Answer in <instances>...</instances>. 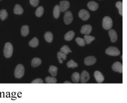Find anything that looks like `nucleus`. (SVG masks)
Segmentation results:
<instances>
[{
  "mask_svg": "<svg viewBox=\"0 0 127 103\" xmlns=\"http://www.w3.org/2000/svg\"><path fill=\"white\" fill-rule=\"evenodd\" d=\"M8 17V12L5 9H2L0 10V19L2 21H4Z\"/></svg>",
  "mask_w": 127,
  "mask_h": 103,
  "instance_id": "nucleus-25",
  "label": "nucleus"
},
{
  "mask_svg": "<svg viewBox=\"0 0 127 103\" xmlns=\"http://www.w3.org/2000/svg\"><path fill=\"white\" fill-rule=\"evenodd\" d=\"M84 39H85V41L86 44H90L92 41H94L95 40V37L94 36H90L89 34H85V36H84Z\"/></svg>",
  "mask_w": 127,
  "mask_h": 103,
  "instance_id": "nucleus-26",
  "label": "nucleus"
},
{
  "mask_svg": "<svg viewBox=\"0 0 127 103\" xmlns=\"http://www.w3.org/2000/svg\"><path fill=\"white\" fill-rule=\"evenodd\" d=\"M57 56H58V60H59V62L60 64H63V60H66V54H64L61 51L58 52V54H57Z\"/></svg>",
  "mask_w": 127,
  "mask_h": 103,
  "instance_id": "nucleus-18",
  "label": "nucleus"
},
{
  "mask_svg": "<svg viewBox=\"0 0 127 103\" xmlns=\"http://www.w3.org/2000/svg\"><path fill=\"white\" fill-rule=\"evenodd\" d=\"M25 74V68L22 64H18L14 71V76L17 79H21Z\"/></svg>",
  "mask_w": 127,
  "mask_h": 103,
  "instance_id": "nucleus-3",
  "label": "nucleus"
},
{
  "mask_svg": "<svg viewBox=\"0 0 127 103\" xmlns=\"http://www.w3.org/2000/svg\"><path fill=\"white\" fill-rule=\"evenodd\" d=\"M112 69L115 72H118L119 73H123V64L119 62H116L112 66Z\"/></svg>",
  "mask_w": 127,
  "mask_h": 103,
  "instance_id": "nucleus-7",
  "label": "nucleus"
},
{
  "mask_svg": "<svg viewBox=\"0 0 127 103\" xmlns=\"http://www.w3.org/2000/svg\"><path fill=\"white\" fill-rule=\"evenodd\" d=\"M60 6L61 12H64L69 8L70 3L68 1H61L60 3Z\"/></svg>",
  "mask_w": 127,
  "mask_h": 103,
  "instance_id": "nucleus-11",
  "label": "nucleus"
},
{
  "mask_svg": "<svg viewBox=\"0 0 127 103\" xmlns=\"http://www.w3.org/2000/svg\"><path fill=\"white\" fill-rule=\"evenodd\" d=\"M64 83H70V82L69 81H65V82H64Z\"/></svg>",
  "mask_w": 127,
  "mask_h": 103,
  "instance_id": "nucleus-35",
  "label": "nucleus"
},
{
  "mask_svg": "<svg viewBox=\"0 0 127 103\" xmlns=\"http://www.w3.org/2000/svg\"><path fill=\"white\" fill-rule=\"evenodd\" d=\"M66 65H67V67L68 68H77V66H78V64L76 62H75L73 60H69L67 62Z\"/></svg>",
  "mask_w": 127,
  "mask_h": 103,
  "instance_id": "nucleus-28",
  "label": "nucleus"
},
{
  "mask_svg": "<svg viewBox=\"0 0 127 103\" xmlns=\"http://www.w3.org/2000/svg\"><path fill=\"white\" fill-rule=\"evenodd\" d=\"M90 79V75L87 71L84 70L80 75V81L81 83H86Z\"/></svg>",
  "mask_w": 127,
  "mask_h": 103,
  "instance_id": "nucleus-9",
  "label": "nucleus"
},
{
  "mask_svg": "<svg viewBox=\"0 0 127 103\" xmlns=\"http://www.w3.org/2000/svg\"><path fill=\"white\" fill-rule=\"evenodd\" d=\"M71 79L74 83H77L80 80V75L79 73L74 72L71 76Z\"/></svg>",
  "mask_w": 127,
  "mask_h": 103,
  "instance_id": "nucleus-24",
  "label": "nucleus"
},
{
  "mask_svg": "<svg viewBox=\"0 0 127 103\" xmlns=\"http://www.w3.org/2000/svg\"><path fill=\"white\" fill-rule=\"evenodd\" d=\"M29 45L32 47H36L39 45V40L37 38L34 37L29 42Z\"/></svg>",
  "mask_w": 127,
  "mask_h": 103,
  "instance_id": "nucleus-23",
  "label": "nucleus"
},
{
  "mask_svg": "<svg viewBox=\"0 0 127 103\" xmlns=\"http://www.w3.org/2000/svg\"><path fill=\"white\" fill-rule=\"evenodd\" d=\"M44 38H45V40L47 41L48 43H51L53 40V34L50 31L46 32L44 34Z\"/></svg>",
  "mask_w": 127,
  "mask_h": 103,
  "instance_id": "nucleus-17",
  "label": "nucleus"
},
{
  "mask_svg": "<svg viewBox=\"0 0 127 103\" xmlns=\"http://www.w3.org/2000/svg\"><path fill=\"white\" fill-rule=\"evenodd\" d=\"M78 16L83 21H87V19H89L90 18V13L89 12V11H87V10L81 9L79 10Z\"/></svg>",
  "mask_w": 127,
  "mask_h": 103,
  "instance_id": "nucleus-6",
  "label": "nucleus"
},
{
  "mask_svg": "<svg viewBox=\"0 0 127 103\" xmlns=\"http://www.w3.org/2000/svg\"><path fill=\"white\" fill-rule=\"evenodd\" d=\"M14 13L16 14H21L23 13V9L22 6L19 4H16L14 8Z\"/></svg>",
  "mask_w": 127,
  "mask_h": 103,
  "instance_id": "nucleus-19",
  "label": "nucleus"
},
{
  "mask_svg": "<svg viewBox=\"0 0 127 103\" xmlns=\"http://www.w3.org/2000/svg\"><path fill=\"white\" fill-rule=\"evenodd\" d=\"M102 25H103V29H105V30H110V29L112 27V19L109 16H105L103 19Z\"/></svg>",
  "mask_w": 127,
  "mask_h": 103,
  "instance_id": "nucleus-2",
  "label": "nucleus"
},
{
  "mask_svg": "<svg viewBox=\"0 0 127 103\" xmlns=\"http://www.w3.org/2000/svg\"><path fill=\"white\" fill-rule=\"evenodd\" d=\"M13 53V46L10 42H6L3 49V54L5 58H10Z\"/></svg>",
  "mask_w": 127,
  "mask_h": 103,
  "instance_id": "nucleus-1",
  "label": "nucleus"
},
{
  "mask_svg": "<svg viewBox=\"0 0 127 103\" xmlns=\"http://www.w3.org/2000/svg\"><path fill=\"white\" fill-rule=\"evenodd\" d=\"M39 2V0H30V3L32 6L34 7H36L37 6Z\"/></svg>",
  "mask_w": 127,
  "mask_h": 103,
  "instance_id": "nucleus-33",
  "label": "nucleus"
},
{
  "mask_svg": "<svg viewBox=\"0 0 127 103\" xmlns=\"http://www.w3.org/2000/svg\"><path fill=\"white\" fill-rule=\"evenodd\" d=\"M108 34H109V36L110 38V40L112 43H114L117 41L118 40V34H117V32L114 29H111L108 31Z\"/></svg>",
  "mask_w": 127,
  "mask_h": 103,
  "instance_id": "nucleus-13",
  "label": "nucleus"
},
{
  "mask_svg": "<svg viewBox=\"0 0 127 103\" xmlns=\"http://www.w3.org/2000/svg\"><path fill=\"white\" fill-rule=\"evenodd\" d=\"M76 42L79 46H85L86 44V42L85 41V39H83L81 38H79V37H77L76 38Z\"/></svg>",
  "mask_w": 127,
  "mask_h": 103,
  "instance_id": "nucleus-31",
  "label": "nucleus"
},
{
  "mask_svg": "<svg viewBox=\"0 0 127 103\" xmlns=\"http://www.w3.org/2000/svg\"><path fill=\"white\" fill-rule=\"evenodd\" d=\"M0 1H1V0H0Z\"/></svg>",
  "mask_w": 127,
  "mask_h": 103,
  "instance_id": "nucleus-36",
  "label": "nucleus"
},
{
  "mask_svg": "<svg viewBox=\"0 0 127 103\" xmlns=\"http://www.w3.org/2000/svg\"><path fill=\"white\" fill-rule=\"evenodd\" d=\"M44 12V8L42 6H39L38 8L36 9L35 10V16H37V17H41L42 16V15L43 14Z\"/></svg>",
  "mask_w": 127,
  "mask_h": 103,
  "instance_id": "nucleus-27",
  "label": "nucleus"
},
{
  "mask_svg": "<svg viewBox=\"0 0 127 103\" xmlns=\"http://www.w3.org/2000/svg\"><path fill=\"white\" fill-rule=\"evenodd\" d=\"M105 53L106 55H110V56H116L120 55V51L117 47L110 46V47L106 49V51H105Z\"/></svg>",
  "mask_w": 127,
  "mask_h": 103,
  "instance_id": "nucleus-4",
  "label": "nucleus"
},
{
  "mask_svg": "<svg viewBox=\"0 0 127 103\" xmlns=\"http://www.w3.org/2000/svg\"><path fill=\"white\" fill-rule=\"evenodd\" d=\"M61 51L62 52V53H64V54H66V55H67L68 53H72V50H71L69 48V47L66 45H63V47H61Z\"/></svg>",
  "mask_w": 127,
  "mask_h": 103,
  "instance_id": "nucleus-29",
  "label": "nucleus"
},
{
  "mask_svg": "<svg viewBox=\"0 0 127 103\" xmlns=\"http://www.w3.org/2000/svg\"><path fill=\"white\" fill-rule=\"evenodd\" d=\"M64 22L66 25L70 24L72 21H73V16L72 14L70 11L68 10L66 12L64 13Z\"/></svg>",
  "mask_w": 127,
  "mask_h": 103,
  "instance_id": "nucleus-5",
  "label": "nucleus"
},
{
  "mask_svg": "<svg viewBox=\"0 0 127 103\" xmlns=\"http://www.w3.org/2000/svg\"><path fill=\"white\" fill-rule=\"evenodd\" d=\"M96 62V58L93 56H87L85 58L84 63L86 66H92Z\"/></svg>",
  "mask_w": 127,
  "mask_h": 103,
  "instance_id": "nucleus-8",
  "label": "nucleus"
},
{
  "mask_svg": "<svg viewBox=\"0 0 127 103\" xmlns=\"http://www.w3.org/2000/svg\"><path fill=\"white\" fill-rule=\"evenodd\" d=\"M48 73L51 75L52 77H56L58 73V68L54 66H50L48 69Z\"/></svg>",
  "mask_w": 127,
  "mask_h": 103,
  "instance_id": "nucleus-21",
  "label": "nucleus"
},
{
  "mask_svg": "<svg viewBox=\"0 0 127 103\" xmlns=\"http://www.w3.org/2000/svg\"><path fill=\"white\" fill-rule=\"evenodd\" d=\"M29 33V27L28 25H23L21 29V34L23 36H27Z\"/></svg>",
  "mask_w": 127,
  "mask_h": 103,
  "instance_id": "nucleus-22",
  "label": "nucleus"
},
{
  "mask_svg": "<svg viewBox=\"0 0 127 103\" xmlns=\"http://www.w3.org/2000/svg\"><path fill=\"white\" fill-rule=\"evenodd\" d=\"M31 83H32V84H34V83H43V81L41 79H37L32 81Z\"/></svg>",
  "mask_w": 127,
  "mask_h": 103,
  "instance_id": "nucleus-34",
  "label": "nucleus"
},
{
  "mask_svg": "<svg viewBox=\"0 0 127 103\" xmlns=\"http://www.w3.org/2000/svg\"><path fill=\"white\" fill-rule=\"evenodd\" d=\"M75 35V32L73 31H70L64 35V40L66 41H71Z\"/></svg>",
  "mask_w": 127,
  "mask_h": 103,
  "instance_id": "nucleus-20",
  "label": "nucleus"
},
{
  "mask_svg": "<svg viewBox=\"0 0 127 103\" xmlns=\"http://www.w3.org/2000/svg\"><path fill=\"white\" fill-rule=\"evenodd\" d=\"M57 79L56 78L51 77H47L45 78V82L47 83H56Z\"/></svg>",
  "mask_w": 127,
  "mask_h": 103,
  "instance_id": "nucleus-32",
  "label": "nucleus"
},
{
  "mask_svg": "<svg viewBox=\"0 0 127 103\" xmlns=\"http://www.w3.org/2000/svg\"><path fill=\"white\" fill-rule=\"evenodd\" d=\"M94 75L95 81L98 82V83H101V82H103V81H104V80H105L104 76H103V75L102 74L100 71H95V72H94Z\"/></svg>",
  "mask_w": 127,
  "mask_h": 103,
  "instance_id": "nucleus-10",
  "label": "nucleus"
},
{
  "mask_svg": "<svg viewBox=\"0 0 127 103\" xmlns=\"http://www.w3.org/2000/svg\"><path fill=\"white\" fill-rule=\"evenodd\" d=\"M60 12H61V9H60V5H55L53 10V16L55 18L58 19L60 16Z\"/></svg>",
  "mask_w": 127,
  "mask_h": 103,
  "instance_id": "nucleus-16",
  "label": "nucleus"
},
{
  "mask_svg": "<svg viewBox=\"0 0 127 103\" xmlns=\"http://www.w3.org/2000/svg\"><path fill=\"white\" fill-rule=\"evenodd\" d=\"M87 6L88 8L92 10V11H95L99 7V5L97 4V3H96L95 1H90L87 3Z\"/></svg>",
  "mask_w": 127,
  "mask_h": 103,
  "instance_id": "nucleus-14",
  "label": "nucleus"
},
{
  "mask_svg": "<svg viewBox=\"0 0 127 103\" xmlns=\"http://www.w3.org/2000/svg\"><path fill=\"white\" fill-rule=\"evenodd\" d=\"M92 26L90 25H85L81 29V33L83 34H89L92 31Z\"/></svg>",
  "mask_w": 127,
  "mask_h": 103,
  "instance_id": "nucleus-12",
  "label": "nucleus"
},
{
  "mask_svg": "<svg viewBox=\"0 0 127 103\" xmlns=\"http://www.w3.org/2000/svg\"><path fill=\"white\" fill-rule=\"evenodd\" d=\"M41 64V60L39 58H34L32 60V62H31V66L33 67V68H37L38 66H39Z\"/></svg>",
  "mask_w": 127,
  "mask_h": 103,
  "instance_id": "nucleus-15",
  "label": "nucleus"
},
{
  "mask_svg": "<svg viewBox=\"0 0 127 103\" xmlns=\"http://www.w3.org/2000/svg\"><path fill=\"white\" fill-rule=\"evenodd\" d=\"M116 6L118 8L119 14L121 15V16H123V2L120 1L116 2Z\"/></svg>",
  "mask_w": 127,
  "mask_h": 103,
  "instance_id": "nucleus-30",
  "label": "nucleus"
}]
</instances>
